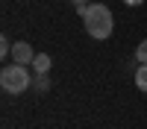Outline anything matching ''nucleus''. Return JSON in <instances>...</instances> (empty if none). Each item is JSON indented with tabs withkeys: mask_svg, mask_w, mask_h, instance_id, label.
Instances as JSON below:
<instances>
[{
	"mask_svg": "<svg viewBox=\"0 0 147 129\" xmlns=\"http://www.w3.org/2000/svg\"><path fill=\"white\" fill-rule=\"evenodd\" d=\"M82 23H85V32H88L91 38H97V41L109 38L112 29H115L112 9L106 3H88V9H85V15H82Z\"/></svg>",
	"mask_w": 147,
	"mask_h": 129,
	"instance_id": "obj_1",
	"label": "nucleus"
},
{
	"mask_svg": "<svg viewBox=\"0 0 147 129\" xmlns=\"http://www.w3.org/2000/svg\"><path fill=\"white\" fill-rule=\"evenodd\" d=\"M0 85H3L6 94H24L32 85V76H30L27 65H6L0 70Z\"/></svg>",
	"mask_w": 147,
	"mask_h": 129,
	"instance_id": "obj_2",
	"label": "nucleus"
},
{
	"mask_svg": "<svg viewBox=\"0 0 147 129\" xmlns=\"http://www.w3.org/2000/svg\"><path fill=\"white\" fill-rule=\"evenodd\" d=\"M12 59H15V65H32V59H35L32 44H27V41L12 44Z\"/></svg>",
	"mask_w": 147,
	"mask_h": 129,
	"instance_id": "obj_3",
	"label": "nucleus"
},
{
	"mask_svg": "<svg viewBox=\"0 0 147 129\" xmlns=\"http://www.w3.org/2000/svg\"><path fill=\"white\" fill-rule=\"evenodd\" d=\"M50 65H53V59L47 53H35V59H32V70H35V74H47Z\"/></svg>",
	"mask_w": 147,
	"mask_h": 129,
	"instance_id": "obj_4",
	"label": "nucleus"
},
{
	"mask_svg": "<svg viewBox=\"0 0 147 129\" xmlns=\"http://www.w3.org/2000/svg\"><path fill=\"white\" fill-rule=\"evenodd\" d=\"M136 88L147 94V65H138L136 68Z\"/></svg>",
	"mask_w": 147,
	"mask_h": 129,
	"instance_id": "obj_5",
	"label": "nucleus"
},
{
	"mask_svg": "<svg viewBox=\"0 0 147 129\" xmlns=\"http://www.w3.org/2000/svg\"><path fill=\"white\" fill-rule=\"evenodd\" d=\"M32 85H35V91H47V88H50V82H47V74H35Z\"/></svg>",
	"mask_w": 147,
	"mask_h": 129,
	"instance_id": "obj_6",
	"label": "nucleus"
},
{
	"mask_svg": "<svg viewBox=\"0 0 147 129\" xmlns=\"http://www.w3.org/2000/svg\"><path fill=\"white\" fill-rule=\"evenodd\" d=\"M136 59H138V65H147V38L136 47Z\"/></svg>",
	"mask_w": 147,
	"mask_h": 129,
	"instance_id": "obj_7",
	"label": "nucleus"
},
{
	"mask_svg": "<svg viewBox=\"0 0 147 129\" xmlns=\"http://www.w3.org/2000/svg\"><path fill=\"white\" fill-rule=\"evenodd\" d=\"M0 56H12V44L6 38H0Z\"/></svg>",
	"mask_w": 147,
	"mask_h": 129,
	"instance_id": "obj_8",
	"label": "nucleus"
},
{
	"mask_svg": "<svg viewBox=\"0 0 147 129\" xmlns=\"http://www.w3.org/2000/svg\"><path fill=\"white\" fill-rule=\"evenodd\" d=\"M71 3H74V6L80 9V6H88V0H71Z\"/></svg>",
	"mask_w": 147,
	"mask_h": 129,
	"instance_id": "obj_9",
	"label": "nucleus"
},
{
	"mask_svg": "<svg viewBox=\"0 0 147 129\" xmlns=\"http://www.w3.org/2000/svg\"><path fill=\"white\" fill-rule=\"evenodd\" d=\"M124 3H127V6H141L144 0H124Z\"/></svg>",
	"mask_w": 147,
	"mask_h": 129,
	"instance_id": "obj_10",
	"label": "nucleus"
}]
</instances>
